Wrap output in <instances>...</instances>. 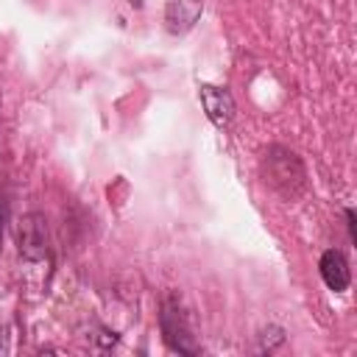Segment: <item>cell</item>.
Returning <instances> with one entry per match:
<instances>
[{
  "mask_svg": "<svg viewBox=\"0 0 357 357\" xmlns=\"http://www.w3.org/2000/svg\"><path fill=\"white\" fill-rule=\"evenodd\" d=\"M268 176H271V184L287 198H293L304 190V165L287 148L268 151Z\"/></svg>",
  "mask_w": 357,
  "mask_h": 357,
  "instance_id": "cell-1",
  "label": "cell"
},
{
  "mask_svg": "<svg viewBox=\"0 0 357 357\" xmlns=\"http://www.w3.org/2000/svg\"><path fill=\"white\" fill-rule=\"evenodd\" d=\"M346 226H349V240L354 243L357 240V231H354V209L351 206H346Z\"/></svg>",
  "mask_w": 357,
  "mask_h": 357,
  "instance_id": "cell-7",
  "label": "cell"
},
{
  "mask_svg": "<svg viewBox=\"0 0 357 357\" xmlns=\"http://www.w3.org/2000/svg\"><path fill=\"white\" fill-rule=\"evenodd\" d=\"M159 326L165 335V343L178 354H198V346L192 340V329L187 321V312L178 307V301L167 298L159 312Z\"/></svg>",
  "mask_w": 357,
  "mask_h": 357,
  "instance_id": "cell-2",
  "label": "cell"
},
{
  "mask_svg": "<svg viewBox=\"0 0 357 357\" xmlns=\"http://www.w3.org/2000/svg\"><path fill=\"white\" fill-rule=\"evenodd\" d=\"M17 245H20V254L25 259H45L47 257V226H45V218L31 212L20 220V229H17Z\"/></svg>",
  "mask_w": 357,
  "mask_h": 357,
  "instance_id": "cell-3",
  "label": "cell"
},
{
  "mask_svg": "<svg viewBox=\"0 0 357 357\" xmlns=\"http://www.w3.org/2000/svg\"><path fill=\"white\" fill-rule=\"evenodd\" d=\"M198 98H201V106H204L206 117H209L215 126L223 128V126L234 117V100H231V95H229L223 86L201 84V86H198Z\"/></svg>",
  "mask_w": 357,
  "mask_h": 357,
  "instance_id": "cell-4",
  "label": "cell"
},
{
  "mask_svg": "<svg viewBox=\"0 0 357 357\" xmlns=\"http://www.w3.org/2000/svg\"><path fill=\"white\" fill-rule=\"evenodd\" d=\"M201 8H204V0H170L167 3V11H165L167 31H173V33L190 31L195 25Z\"/></svg>",
  "mask_w": 357,
  "mask_h": 357,
  "instance_id": "cell-6",
  "label": "cell"
},
{
  "mask_svg": "<svg viewBox=\"0 0 357 357\" xmlns=\"http://www.w3.org/2000/svg\"><path fill=\"white\" fill-rule=\"evenodd\" d=\"M318 271H321V279L329 290L335 293H343L351 282V271H349V262L343 257V251L337 248H326L321 254V262H318Z\"/></svg>",
  "mask_w": 357,
  "mask_h": 357,
  "instance_id": "cell-5",
  "label": "cell"
}]
</instances>
